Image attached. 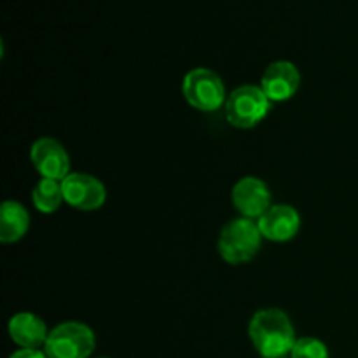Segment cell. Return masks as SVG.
<instances>
[{
    "instance_id": "6da1fadb",
    "label": "cell",
    "mask_w": 358,
    "mask_h": 358,
    "mask_svg": "<svg viewBox=\"0 0 358 358\" xmlns=\"http://www.w3.org/2000/svg\"><path fill=\"white\" fill-rule=\"evenodd\" d=\"M248 336L262 358H285L297 341L290 318L276 308L257 311L248 325Z\"/></svg>"
},
{
    "instance_id": "7a4b0ae2",
    "label": "cell",
    "mask_w": 358,
    "mask_h": 358,
    "mask_svg": "<svg viewBox=\"0 0 358 358\" xmlns=\"http://www.w3.org/2000/svg\"><path fill=\"white\" fill-rule=\"evenodd\" d=\"M262 243V234L257 222L250 219H234L222 227L219 236L220 257L229 264H243L257 255Z\"/></svg>"
},
{
    "instance_id": "3957f363",
    "label": "cell",
    "mask_w": 358,
    "mask_h": 358,
    "mask_svg": "<svg viewBox=\"0 0 358 358\" xmlns=\"http://www.w3.org/2000/svg\"><path fill=\"white\" fill-rule=\"evenodd\" d=\"M269 108H271V100L266 96L261 86H252V84L236 87L227 96L224 105L227 122L240 129L254 128L268 115Z\"/></svg>"
},
{
    "instance_id": "277c9868",
    "label": "cell",
    "mask_w": 358,
    "mask_h": 358,
    "mask_svg": "<svg viewBox=\"0 0 358 358\" xmlns=\"http://www.w3.org/2000/svg\"><path fill=\"white\" fill-rule=\"evenodd\" d=\"M182 93L191 107L201 112H215L226 105V87L222 79L210 69L191 70L182 80Z\"/></svg>"
},
{
    "instance_id": "5b68a950",
    "label": "cell",
    "mask_w": 358,
    "mask_h": 358,
    "mask_svg": "<svg viewBox=\"0 0 358 358\" xmlns=\"http://www.w3.org/2000/svg\"><path fill=\"white\" fill-rule=\"evenodd\" d=\"M94 334L87 325L65 322L49 332L44 345L48 358H87L94 350Z\"/></svg>"
},
{
    "instance_id": "8992f818",
    "label": "cell",
    "mask_w": 358,
    "mask_h": 358,
    "mask_svg": "<svg viewBox=\"0 0 358 358\" xmlns=\"http://www.w3.org/2000/svg\"><path fill=\"white\" fill-rule=\"evenodd\" d=\"M62 189L65 203L80 212H94L107 199L105 185L87 173H69L62 180Z\"/></svg>"
},
{
    "instance_id": "52a82bcc",
    "label": "cell",
    "mask_w": 358,
    "mask_h": 358,
    "mask_svg": "<svg viewBox=\"0 0 358 358\" xmlns=\"http://www.w3.org/2000/svg\"><path fill=\"white\" fill-rule=\"evenodd\" d=\"M233 205L245 219H261L271 208L269 187L257 177H245L233 187Z\"/></svg>"
},
{
    "instance_id": "ba28073f",
    "label": "cell",
    "mask_w": 358,
    "mask_h": 358,
    "mask_svg": "<svg viewBox=\"0 0 358 358\" xmlns=\"http://www.w3.org/2000/svg\"><path fill=\"white\" fill-rule=\"evenodd\" d=\"M30 159L42 178L62 182L70 173V157L65 147L55 138H38L31 145Z\"/></svg>"
},
{
    "instance_id": "9c48e42d",
    "label": "cell",
    "mask_w": 358,
    "mask_h": 358,
    "mask_svg": "<svg viewBox=\"0 0 358 358\" xmlns=\"http://www.w3.org/2000/svg\"><path fill=\"white\" fill-rule=\"evenodd\" d=\"M301 84V73L294 63L275 62L264 70L261 77V87L271 101H287L297 93Z\"/></svg>"
},
{
    "instance_id": "30bf717a",
    "label": "cell",
    "mask_w": 358,
    "mask_h": 358,
    "mask_svg": "<svg viewBox=\"0 0 358 358\" xmlns=\"http://www.w3.org/2000/svg\"><path fill=\"white\" fill-rule=\"evenodd\" d=\"M262 238L276 243L296 238L301 226V217L294 206L275 205L257 220Z\"/></svg>"
},
{
    "instance_id": "8fae6325",
    "label": "cell",
    "mask_w": 358,
    "mask_h": 358,
    "mask_svg": "<svg viewBox=\"0 0 358 358\" xmlns=\"http://www.w3.org/2000/svg\"><path fill=\"white\" fill-rule=\"evenodd\" d=\"M9 336L23 350H38L48 341V327L34 313H17L9 322Z\"/></svg>"
},
{
    "instance_id": "7c38bea8",
    "label": "cell",
    "mask_w": 358,
    "mask_h": 358,
    "mask_svg": "<svg viewBox=\"0 0 358 358\" xmlns=\"http://www.w3.org/2000/svg\"><path fill=\"white\" fill-rule=\"evenodd\" d=\"M30 227V215L27 208L17 201H6L0 213V241L16 243L27 234Z\"/></svg>"
},
{
    "instance_id": "4fadbf2b",
    "label": "cell",
    "mask_w": 358,
    "mask_h": 358,
    "mask_svg": "<svg viewBox=\"0 0 358 358\" xmlns=\"http://www.w3.org/2000/svg\"><path fill=\"white\" fill-rule=\"evenodd\" d=\"M31 199H34V205L38 212L55 213L62 206V203L65 201L62 182L52 180V178H42L35 185L34 192H31Z\"/></svg>"
},
{
    "instance_id": "5bb4252c",
    "label": "cell",
    "mask_w": 358,
    "mask_h": 358,
    "mask_svg": "<svg viewBox=\"0 0 358 358\" xmlns=\"http://www.w3.org/2000/svg\"><path fill=\"white\" fill-rule=\"evenodd\" d=\"M290 358H329V350L320 339L301 338L294 345Z\"/></svg>"
},
{
    "instance_id": "9a60e30c",
    "label": "cell",
    "mask_w": 358,
    "mask_h": 358,
    "mask_svg": "<svg viewBox=\"0 0 358 358\" xmlns=\"http://www.w3.org/2000/svg\"><path fill=\"white\" fill-rule=\"evenodd\" d=\"M9 358H48L44 352H41V350H17V352H14L13 355Z\"/></svg>"
}]
</instances>
